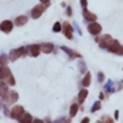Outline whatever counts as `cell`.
<instances>
[{
    "label": "cell",
    "instance_id": "1",
    "mask_svg": "<svg viewBox=\"0 0 123 123\" xmlns=\"http://www.w3.org/2000/svg\"><path fill=\"white\" fill-rule=\"evenodd\" d=\"M100 30H102V25L98 24V23H95V21H92V23H89L88 24V31L92 34V36H96L100 33Z\"/></svg>",
    "mask_w": 123,
    "mask_h": 123
},
{
    "label": "cell",
    "instance_id": "2",
    "mask_svg": "<svg viewBox=\"0 0 123 123\" xmlns=\"http://www.w3.org/2000/svg\"><path fill=\"white\" fill-rule=\"evenodd\" d=\"M23 113H24L23 106H20V105H16V106H13L12 112H10V116H12L13 119H18V117H20Z\"/></svg>",
    "mask_w": 123,
    "mask_h": 123
},
{
    "label": "cell",
    "instance_id": "3",
    "mask_svg": "<svg viewBox=\"0 0 123 123\" xmlns=\"http://www.w3.org/2000/svg\"><path fill=\"white\" fill-rule=\"evenodd\" d=\"M45 6H47V4H45ZM45 6H44V4H38V6H36V7L31 10V17H33V18H38V17L44 13Z\"/></svg>",
    "mask_w": 123,
    "mask_h": 123
},
{
    "label": "cell",
    "instance_id": "4",
    "mask_svg": "<svg viewBox=\"0 0 123 123\" xmlns=\"http://www.w3.org/2000/svg\"><path fill=\"white\" fill-rule=\"evenodd\" d=\"M111 52H115V54H123V47H120L119 41H112V44L108 47Z\"/></svg>",
    "mask_w": 123,
    "mask_h": 123
},
{
    "label": "cell",
    "instance_id": "5",
    "mask_svg": "<svg viewBox=\"0 0 123 123\" xmlns=\"http://www.w3.org/2000/svg\"><path fill=\"white\" fill-rule=\"evenodd\" d=\"M0 30H1L3 33H10L13 30V23L10 20H4V21L0 24Z\"/></svg>",
    "mask_w": 123,
    "mask_h": 123
},
{
    "label": "cell",
    "instance_id": "6",
    "mask_svg": "<svg viewBox=\"0 0 123 123\" xmlns=\"http://www.w3.org/2000/svg\"><path fill=\"white\" fill-rule=\"evenodd\" d=\"M9 84L7 82H3V81H0V96L1 98H7V95H9Z\"/></svg>",
    "mask_w": 123,
    "mask_h": 123
},
{
    "label": "cell",
    "instance_id": "7",
    "mask_svg": "<svg viewBox=\"0 0 123 123\" xmlns=\"http://www.w3.org/2000/svg\"><path fill=\"white\" fill-rule=\"evenodd\" d=\"M62 31H64V34H65V37L67 38H72V27L69 23H64L62 24Z\"/></svg>",
    "mask_w": 123,
    "mask_h": 123
},
{
    "label": "cell",
    "instance_id": "8",
    "mask_svg": "<svg viewBox=\"0 0 123 123\" xmlns=\"http://www.w3.org/2000/svg\"><path fill=\"white\" fill-rule=\"evenodd\" d=\"M111 44H112V37L111 36H102L100 41H99V45H100L102 48H106V47H109Z\"/></svg>",
    "mask_w": 123,
    "mask_h": 123
},
{
    "label": "cell",
    "instance_id": "9",
    "mask_svg": "<svg viewBox=\"0 0 123 123\" xmlns=\"http://www.w3.org/2000/svg\"><path fill=\"white\" fill-rule=\"evenodd\" d=\"M40 52H41V45H37V44L30 45V54H31L33 57H38Z\"/></svg>",
    "mask_w": 123,
    "mask_h": 123
},
{
    "label": "cell",
    "instance_id": "10",
    "mask_svg": "<svg viewBox=\"0 0 123 123\" xmlns=\"http://www.w3.org/2000/svg\"><path fill=\"white\" fill-rule=\"evenodd\" d=\"M7 105H13L16 103V100L18 99V93L17 92H10V95H7Z\"/></svg>",
    "mask_w": 123,
    "mask_h": 123
},
{
    "label": "cell",
    "instance_id": "11",
    "mask_svg": "<svg viewBox=\"0 0 123 123\" xmlns=\"http://www.w3.org/2000/svg\"><path fill=\"white\" fill-rule=\"evenodd\" d=\"M52 49H54V45H52L51 43H45V44L41 45V51H43L44 54H49V52H52Z\"/></svg>",
    "mask_w": 123,
    "mask_h": 123
},
{
    "label": "cell",
    "instance_id": "12",
    "mask_svg": "<svg viewBox=\"0 0 123 123\" xmlns=\"http://www.w3.org/2000/svg\"><path fill=\"white\" fill-rule=\"evenodd\" d=\"M18 120L21 123H31L33 122V119H31V115L30 113H23L20 117H18Z\"/></svg>",
    "mask_w": 123,
    "mask_h": 123
},
{
    "label": "cell",
    "instance_id": "13",
    "mask_svg": "<svg viewBox=\"0 0 123 123\" xmlns=\"http://www.w3.org/2000/svg\"><path fill=\"white\" fill-rule=\"evenodd\" d=\"M4 79H6V82H7L9 85H14V84H16V81H14V76H13V74L9 71V69H7V72H6Z\"/></svg>",
    "mask_w": 123,
    "mask_h": 123
},
{
    "label": "cell",
    "instance_id": "14",
    "mask_svg": "<svg viewBox=\"0 0 123 123\" xmlns=\"http://www.w3.org/2000/svg\"><path fill=\"white\" fill-rule=\"evenodd\" d=\"M86 96H88V91L86 89H82L79 92V96H78V103H84V100H85Z\"/></svg>",
    "mask_w": 123,
    "mask_h": 123
},
{
    "label": "cell",
    "instance_id": "15",
    "mask_svg": "<svg viewBox=\"0 0 123 123\" xmlns=\"http://www.w3.org/2000/svg\"><path fill=\"white\" fill-rule=\"evenodd\" d=\"M25 23H27V17H25V16H18V17L16 18V24L20 25V27L24 25Z\"/></svg>",
    "mask_w": 123,
    "mask_h": 123
},
{
    "label": "cell",
    "instance_id": "16",
    "mask_svg": "<svg viewBox=\"0 0 123 123\" xmlns=\"http://www.w3.org/2000/svg\"><path fill=\"white\" fill-rule=\"evenodd\" d=\"M84 16H85L86 20H91V21H95V20H96V16H95V14H92V13H89L86 9L84 10Z\"/></svg>",
    "mask_w": 123,
    "mask_h": 123
},
{
    "label": "cell",
    "instance_id": "17",
    "mask_svg": "<svg viewBox=\"0 0 123 123\" xmlns=\"http://www.w3.org/2000/svg\"><path fill=\"white\" fill-rule=\"evenodd\" d=\"M17 58H20V55H18V52H17V49H14L10 52V55H9V60L10 61H16Z\"/></svg>",
    "mask_w": 123,
    "mask_h": 123
},
{
    "label": "cell",
    "instance_id": "18",
    "mask_svg": "<svg viewBox=\"0 0 123 123\" xmlns=\"http://www.w3.org/2000/svg\"><path fill=\"white\" fill-rule=\"evenodd\" d=\"M78 105H79V103H74V105L71 106V109H69V115H71V116H75V115H76V112H78Z\"/></svg>",
    "mask_w": 123,
    "mask_h": 123
},
{
    "label": "cell",
    "instance_id": "19",
    "mask_svg": "<svg viewBox=\"0 0 123 123\" xmlns=\"http://www.w3.org/2000/svg\"><path fill=\"white\" fill-rule=\"evenodd\" d=\"M89 84H91V74H86L85 78H84V81H82V85L85 86H89Z\"/></svg>",
    "mask_w": 123,
    "mask_h": 123
},
{
    "label": "cell",
    "instance_id": "20",
    "mask_svg": "<svg viewBox=\"0 0 123 123\" xmlns=\"http://www.w3.org/2000/svg\"><path fill=\"white\" fill-rule=\"evenodd\" d=\"M6 72H7V68L0 65V81H1V79H4V76H6Z\"/></svg>",
    "mask_w": 123,
    "mask_h": 123
},
{
    "label": "cell",
    "instance_id": "21",
    "mask_svg": "<svg viewBox=\"0 0 123 123\" xmlns=\"http://www.w3.org/2000/svg\"><path fill=\"white\" fill-rule=\"evenodd\" d=\"M17 52H18L20 57H24L25 54H27V49H25L24 47H20V48H17Z\"/></svg>",
    "mask_w": 123,
    "mask_h": 123
},
{
    "label": "cell",
    "instance_id": "22",
    "mask_svg": "<svg viewBox=\"0 0 123 123\" xmlns=\"http://www.w3.org/2000/svg\"><path fill=\"white\" fill-rule=\"evenodd\" d=\"M7 61H9V58H7L6 55H1V57H0V65H6Z\"/></svg>",
    "mask_w": 123,
    "mask_h": 123
},
{
    "label": "cell",
    "instance_id": "23",
    "mask_svg": "<svg viewBox=\"0 0 123 123\" xmlns=\"http://www.w3.org/2000/svg\"><path fill=\"white\" fill-rule=\"evenodd\" d=\"M102 123H113V120H112L109 116H105V117H102V120H100Z\"/></svg>",
    "mask_w": 123,
    "mask_h": 123
},
{
    "label": "cell",
    "instance_id": "24",
    "mask_svg": "<svg viewBox=\"0 0 123 123\" xmlns=\"http://www.w3.org/2000/svg\"><path fill=\"white\" fill-rule=\"evenodd\" d=\"M100 109V102H96L95 105H93V108H92V112H96Z\"/></svg>",
    "mask_w": 123,
    "mask_h": 123
},
{
    "label": "cell",
    "instance_id": "25",
    "mask_svg": "<svg viewBox=\"0 0 123 123\" xmlns=\"http://www.w3.org/2000/svg\"><path fill=\"white\" fill-rule=\"evenodd\" d=\"M52 30H54V31H60V30H61V24H60V23H55L54 27H52Z\"/></svg>",
    "mask_w": 123,
    "mask_h": 123
},
{
    "label": "cell",
    "instance_id": "26",
    "mask_svg": "<svg viewBox=\"0 0 123 123\" xmlns=\"http://www.w3.org/2000/svg\"><path fill=\"white\" fill-rule=\"evenodd\" d=\"M31 123H44V120H41V119H34Z\"/></svg>",
    "mask_w": 123,
    "mask_h": 123
},
{
    "label": "cell",
    "instance_id": "27",
    "mask_svg": "<svg viewBox=\"0 0 123 123\" xmlns=\"http://www.w3.org/2000/svg\"><path fill=\"white\" fill-rule=\"evenodd\" d=\"M81 4H82V7H84V10L86 9V0H81Z\"/></svg>",
    "mask_w": 123,
    "mask_h": 123
},
{
    "label": "cell",
    "instance_id": "28",
    "mask_svg": "<svg viewBox=\"0 0 123 123\" xmlns=\"http://www.w3.org/2000/svg\"><path fill=\"white\" fill-rule=\"evenodd\" d=\"M81 123H89V117H85V119H82V122Z\"/></svg>",
    "mask_w": 123,
    "mask_h": 123
},
{
    "label": "cell",
    "instance_id": "29",
    "mask_svg": "<svg viewBox=\"0 0 123 123\" xmlns=\"http://www.w3.org/2000/svg\"><path fill=\"white\" fill-rule=\"evenodd\" d=\"M98 78H99V81L102 82V81H103V74H99V75H98Z\"/></svg>",
    "mask_w": 123,
    "mask_h": 123
},
{
    "label": "cell",
    "instance_id": "30",
    "mask_svg": "<svg viewBox=\"0 0 123 123\" xmlns=\"http://www.w3.org/2000/svg\"><path fill=\"white\" fill-rule=\"evenodd\" d=\"M40 1H41L43 4H48V3H49V0H40Z\"/></svg>",
    "mask_w": 123,
    "mask_h": 123
},
{
    "label": "cell",
    "instance_id": "31",
    "mask_svg": "<svg viewBox=\"0 0 123 123\" xmlns=\"http://www.w3.org/2000/svg\"><path fill=\"white\" fill-rule=\"evenodd\" d=\"M62 123H69V120H67V122H62Z\"/></svg>",
    "mask_w": 123,
    "mask_h": 123
},
{
    "label": "cell",
    "instance_id": "32",
    "mask_svg": "<svg viewBox=\"0 0 123 123\" xmlns=\"http://www.w3.org/2000/svg\"><path fill=\"white\" fill-rule=\"evenodd\" d=\"M96 123H102V122H96Z\"/></svg>",
    "mask_w": 123,
    "mask_h": 123
}]
</instances>
